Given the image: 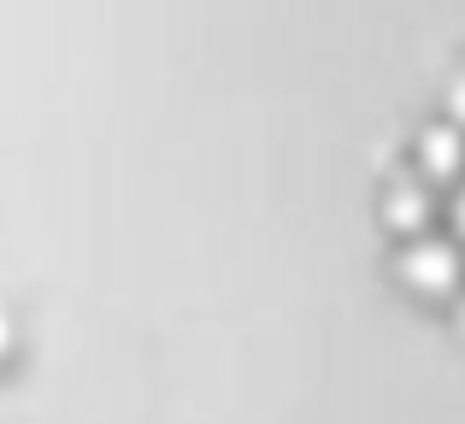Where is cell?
<instances>
[{"label":"cell","instance_id":"obj_2","mask_svg":"<svg viewBox=\"0 0 465 424\" xmlns=\"http://www.w3.org/2000/svg\"><path fill=\"white\" fill-rule=\"evenodd\" d=\"M0 354H12V319L0 312Z\"/></svg>","mask_w":465,"mask_h":424},{"label":"cell","instance_id":"obj_1","mask_svg":"<svg viewBox=\"0 0 465 424\" xmlns=\"http://www.w3.org/2000/svg\"><path fill=\"white\" fill-rule=\"evenodd\" d=\"M419 153H424V172H454L460 165V136L454 130H430Z\"/></svg>","mask_w":465,"mask_h":424},{"label":"cell","instance_id":"obj_3","mask_svg":"<svg viewBox=\"0 0 465 424\" xmlns=\"http://www.w3.org/2000/svg\"><path fill=\"white\" fill-rule=\"evenodd\" d=\"M454 113L465 118V77H460V89H454Z\"/></svg>","mask_w":465,"mask_h":424}]
</instances>
